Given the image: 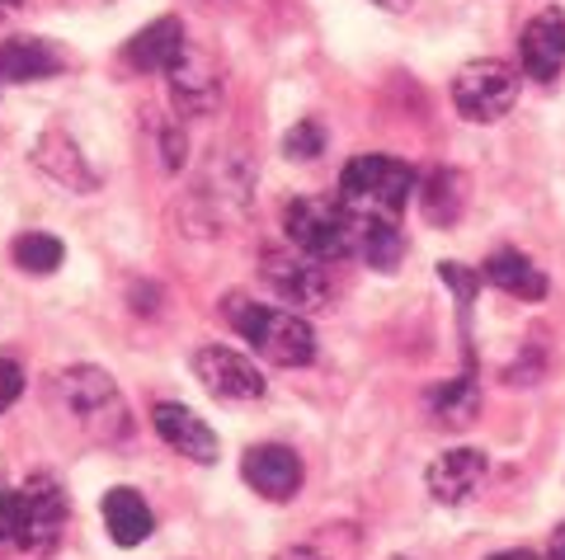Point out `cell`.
Returning a JSON list of instances; mask_svg holds the SVG:
<instances>
[{"label":"cell","instance_id":"obj_18","mask_svg":"<svg viewBox=\"0 0 565 560\" xmlns=\"http://www.w3.org/2000/svg\"><path fill=\"white\" fill-rule=\"evenodd\" d=\"M419 213L434 226H452L467 213V180L457 170H434L429 180L419 184Z\"/></svg>","mask_w":565,"mask_h":560},{"label":"cell","instance_id":"obj_8","mask_svg":"<svg viewBox=\"0 0 565 560\" xmlns=\"http://www.w3.org/2000/svg\"><path fill=\"white\" fill-rule=\"evenodd\" d=\"M193 377H199L217 400H259L264 396L259 367L226 344H203L199 354H193Z\"/></svg>","mask_w":565,"mask_h":560},{"label":"cell","instance_id":"obj_31","mask_svg":"<svg viewBox=\"0 0 565 560\" xmlns=\"http://www.w3.org/2000/svg\"><path fill=\"white\" fill-rule=\"evenodd\" d=\"M392 560H405V556H392Z\"/></svg>","mask_w":565,"mask_h":560},{"label":"cell","instance_id":"obj_11","mask_svg":"<svg viewBox=\"0 0 565 560\" xmlns=\"http://www.w3.org/2000/svg\"><path fill=\"white\" fill-rule=\"evenodd\" d=\"M241 476H245V485H250L255 495L282 504V499H292V495H297V485H302V462H297V452H292V448L264 443V448H250V452H245Z\"/></svg>","mask_w":565,"mask_h":560},{"label":"cell","instance_id":"obj_6","mask_svg":"<svg viewBox=\"0 0 565 560\" xmlns=\"http://www.w3.org/2000/svg\"><path fill=\"white\" fill-rule=\"evenodd\" d=\"M66 528V489L52 476H29L20 489V551L47 556Z\"/></svg>","mask_w":565,"mask_h":560},{"label":"cell","instance_id":"obj_21","mask_svg":"<svg viewBox=\"0 0 565 560\" xmlns=\"http://www.w3.org/2000/svg\"><path fill=\"white\" fill-rule=\"evenodd\" d=\"M14 265H20L24 273H52V269H62V259H66V245L57 236H47V231H24L20 240H14Z\"/></svg>","mask_w":565,"mask_h":560},{"label":"cell","instance_id":"obj_13","mask_svg":"<svg viewBox=\"0 0 565 560\" xmlns=\"http://www.w3.org/2000/svg\"><path fill=\"white\" fill-rule=\"evenodd\" d=\"M486 471H490L486 452L452 448V452H444V457H434V466H429V495L438 504H467L476 489H481Z\"/></svg>","mask_w":565,"mask_h":560},{"label":"cell","instance_id":"obj_10","mask_svg":"<svg viewBox=\"0 0 565 560\" xmlns=\"http://www.w3.org/2000/svg\"><path fill=\"white\" fill-rule=\"evenodd\" d=\"M519 62L527 80L537 85H552L561 72H565V10H542L527 20L523 39H519Z\"/></svg>","mask_w":565,"mask_h":560},{"label":"cell","instance_id":"obj_30","mask_svg":"<svg viewBox=\"0 0 565 560\" xmlns=\"http://www.w3.org/2000/svg\"><path fill=\"white\" fill-rule=\"evenodd\" d=\"M24 0H0V14H10V10H20Z\"/></svg>","mask_w":565,"mask_h":560},{"label":"cell","instance_id":"obj_2","mask_svg":"<svg viewBox=\"0 0 565 560\" xmlns=\"http://www.w3.org/2000/svg\"><path fill=\"white\" fill-rule=\"evenodd\" d=\"M222 316L236 325V335L264 354L278 367H307L316 358V330L297 316V311H282V306H264L250 302V297H222Z\"/></svg>","mask_w":565,"mask_h":560},{"label":"cell","instance_id":"obj_16","mask_svg":"<svg viewBox=\"0 0 565 560\" xmlns=\"http://www.w3.org/2000/svg\"><path fill=\"white\" fill-rule=\"evenodd\" d=\"M481 278H486V283H494L500 292L519 297V302H542V297H546V273H542L527 255H519V250L490 255L486 269H481Z\"/></svg>","mask_w":565,"mask_h":560},{"label":"cell","instance_id":"obj_1","mask_svg":"<svg viewBox=\"0 0 565 560\" xmlns=\"http://www.w3.org/2000/svg\"><path fill=\"white\" fill-rule=\"evenodd\" d=\"M52 400L62 406V414L76 424L85 439L95 443H122L132 433V414H128V400L114 387V377L104 367H66L52 381Z\"/></svg>","mask_w":565,"mask_h":560},{"label":"cell","instance_id":"obj_9","mask_svg":"<svg viewBox=\"0 0 565 560\" xmlns=\"http://www.w3.org/2000/svg\"><path fill=\"white\" fill-rule=\"evenodd\" d=\"M170 99H174V109H180L184 118H203V114H212L222 104V76H217V62L207 57V52H199V47H189L184 43V52L174 57V66H170Z\"/></svg>","mask_w":565,"mask_h":560},{"label":"cell","instance_id":"obj_12","mask_svg":"<svg viewBox=\"0 0 565 560\" xmlns=\"http://www.w3.org/2000/svg\"><path fill=\"white\" fill-rule=\"evenodd\" d=\"M151 424L156 433L180 452V457L199 462V466H212L217 462V433L207 429V419H199L189 406H174V400H161V406L151 410Z\"/></svg>","mask_w":565,"mask_h":560},{"label":"cell","instance_id":"obj_5","mask_svg":"<svg viewBox=\"0 0 565 560\" xmlns=\"http://www.w3.org/2000/svg\"><path fill=\"white\" fill-rule=\"evenodd\" d=\"M519 72L500 57H476L452 76V104L467 122H494L514 109Z\"/></svg>","mask_w":565,"mask_h":560},{"label":"cell","instance_id":"obj_24","mask_svg":"<svg viewBox=\"0 0 565 560\" xmlns=\"http://www.w3.org/2000/svg\"><path fill=\"white\" fill-rule=\"evenodd\" d=\"M438 273H444V283L462 297V306H471L476 302V283H481V278H476L467 265H452V259H444V265H438Z\"/></svg>","mask_w":565,"mask_h":560},{"label":"cell","instance_id":"obj_29","mask_svg":"<svg viewBox=\"0 0 565 560\" xmlns=\"http://www.w3.org/2000/svg\"><path fill=\"white\" fill-rule=\"evenodd\" d=\"M373 6H382V10H392V14H396V10L411 6V0H373Z\"/></svg>","mask_w":565,"mask_h":560},{"label":"cell","instance_id":"obj_26","mask_svg":"<svg viewBox=\"0 0 565 560\" xmlns=\"http://www.w3.org/2000/svg\"><path fill=\"white\" fill-rule=\"evenodd\" d=\"M274 560H321V551L316 547H288V551H278Z\"/></svg>","mask_w":565,"mask_h":560},{"label":"cell","instance_id":"obj_3","mask_svg":"<svg viewBox=\"0 0 565 560\" xmlns=\"http://www.w3.org/2000/svg\"><path fill=\"white\" fill-rule=\"evenodd\" d=\"M415 194H419L415 170L405 161H396V155L367 151V155H353V161L340 170V203L359 222H367V217L396 222L405 207H411Z\"/></svg>","mask_w":565,"mask_h":560},{"label":"cell","instance_id":"obj_25","mask_svg":"<svg viewBox=\"0 0 565 560\" xmlns=\"http://www.w3.org/2000/svg\"><path fill=\"white\" fill-rule=\"evenodd\" d=\"M20 391H24V373H20V363L0 358V410H10L14 400H20Z\"/></svg>","mask_w":565,"mask_h":560},{"label":"cell","instance_id":"obj_20","mask_svg":"<svg viewBox=\"0 0 565 560\" xmlns=\"http://www.w3.org/2000/svg\"><path fill=\"white\" fill-rule=\"evenodd\" d=\"M359 255H363L373 269L392 273V269L401 265V255H405V240H401V231H396V222H386V217L359 222Z\"/></svg>","mask_w":565,"mask_h":560},{"label":"cell","instance_id":"obj_28","mask_svg":"<svg viewBox=\"0 0 565 560\" xmlns=\"http://www.w3.org/2000/svg\"><path fill=\"white\" fill-rule=\"evenodd\" d=\"M490 560H537L533 551H500V556H490Z\"/></svg>","mask_w":565,"mask_h":560},{"label":"cell","instance_id":"obj_17","mask_svg":"<svg viewBox=\"0 0 565 560\" xmlns=\"http://www.w3.org/2000/svg\"><path fill=\"white\" fill-rule=\"evenodd\" d=\"M104 528H109V537L118 541V547H137V541H147L151 537V509H147V499L137 495V489L128 485H118L104 495Z\"/></svg>","mask_w":565,"mask_h":560},{"label":"cell","instance_id":"obj_14","mask_svg":"<svg viewBox=\"0 0 565 560\" xmlns=\"http://www.w3.org/2000/svg\"><path fill=\"white\" fill-rule=\"evenodd\" d=\"M66 66L62 47L47 39H10L0 43V85H29V80H47Z\"/></svg>","mask_w":565,"mask_h":560},{"label":"cell","instance_id":"obj_19","mask_svg":"<svg viewBox=\"0 0 565 560\" xmlns=\"http://www.w3.org/2000/svg\"><path fill=\"white\" fill-rule=\"evenodd\" d=\"M429 410L444 419V424H471L476 410H481V387H476V377H452V381H438L429 391Z\"/></svg>","mask_w":565,"mask_h":560},{"label":"cell","instance_id":"obj_7","mask_svg":"<svg viewBox=\"0 0 565 560\" xmlns=\"http://www.w3.org/2000/svg\"><path fill=\"white\" fill-rule=\"evenodd\" d=\"M259 278L292 306H321L330 297V278L321 269V259H311L302 250H264Z\"/></svg>","mask_w":565,"mask_h":560},{"label":"cell","instance_id":"obj_15","mask_svg":"<svg viewBox=\"0 0 565 560\" xmlns=\"http://www.w3.org/2000/svg\"><path fill=\"white\" fill-rule=\"evenodd\" d=\"M184 43L189 39H184L180 20H156L141 33H132V43L122 47V57H128L132 72H170L174 57L184 52Z\"/></svg>","mask_w":565,"mask_h":560},{"label":"cell","instance_id":"obj_22","mask_svg":"<svg viewBox=\"0 0 565 560\" xmlns=\"http://www.w3.org/2000/svg\"><path fill=\"white\" fill-rule=\"evenodd\" d=\"M321 151H326V132H321V122H311V118H302L282 137V155H288V161H316Z\"/></svg>","mask_w":565,"mask_h":560},{"label":"cell","instance_id":"obj_23","mask_svg":"<svg viewBox=\"0 0 565 560\" xmlns=\"http://www.w3.org/2000/svg\"><path fill=\"white\" fill-rule=\"evenodd\" d=\"M0 547H20V489L0 485Z\"/></svg>","mask_w":565,"mask_h":560},{"label":"cell","instance_id":"obj_27","mask_svg":"<svg viewBox=\"0 0 565 560\" xmlns=\"http://www.w3.org/2000/svg\"><path fill=\"white\" fill-rule=\"evenodd\" d=\"M546 560H565V523L552 532V547H546Z\"/></svg>","mask_w":565,"mask_h":560},{"label":"cell","instance_id":"obj_4","mask_svg":"<svg viewBox=\"0 0 565 560\" xmlns=\"http://www.w3.org/2000/svg\"><path fill=\"white\" fill-rule=\"evenodd\" d=\"M282 231H288L292 250L321 259V265L359 250V217H353L340 198H297V203H288Z\"/></svg>","mask_w":565,"mask_h":560}]
</instances>
